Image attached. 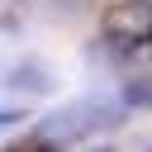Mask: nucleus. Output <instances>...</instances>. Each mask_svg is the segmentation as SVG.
Listing matches in <instances>:
<instances>
[{
	"label": "nucleus",
	"instance_id": "1",
	"mask_svg": "<svg viewBox=\"0 0 152 152\" xmlns=\"http://www.w3.org/2000/svg\"><path fill=\"white\" fill-rule=\"evenodd\" d=\"M114 124H119V104H109V100L95 95V100H76V104L48 114V119H43V138H48V142H57V138H86V133L114 128Z\"/></svg>",
	"mask_w": 152,
	"mask_h": 152
},
{
	"label": "nucleus",
	"instance_id": "3",
	"mask_svg": "<svg viewBox=\"0 0 152 152\" xmlns=\"http://www.w3.org/2000/svg\"><path fill=\"white\" fill-rule=\"evenodd\" d=\"M0 86H14V90H52V71L48 66H14V71H5V81Z\"/></svg>",
	"mask_w": 152,
	"mask_h": 152
},
{
	"label": "nucleus",
	"instance_id": "6",
	"mask_svg": "<svg viewBox=\"0 0 152 152\" xmlns=\"http://www.w3.org/2000/svg\"><path fill=\"white\" fill-rule=\"evenodd\" d=\"M28 152H57V147H52V142H43V147H28Z\"/></svg>",
	"mask_w": 152,
	"mask_h": 152
},
{
	"label": "nucleus",
	"instance_id": "4",
	"mask_svg": "<svg viewBox=\"0 0 152 152\" xmlns=\"http://www.w3.org/2000/svg\"><path fill=\"white\" fill-rule=\"evenodd\" d=\"M124 100H128V104H152V76L128 81V86H124Z\"/></svg>",
	"mask_w": 152,
	"mask_h": 152
},
{
	"label": "nucleus",
	"instance_id": "2",
	"mask_svg": "<svg viewBox=\"0 0 152 152\" xmlns=\"http://www.w3.org/2000/svg\"><path fill=\"white\" fill-rule=\"evenodd\" d=\"M104 38L114 48H142L152 43V5L147 0H119L104 10Z\"/></svg>",
	"mask_w": 152,
	"mask_h": 152
},
{
	"label": "nucleus",
	"instance_id": "5",
	"mask_svg": "<svg viewBox=\"0 0 152 152\" xmlns=\"http://www.w3.org/2000/svg\"><path fill=\"white\" fill-rule=\"evenodd\" d=\"M14 119H24V114H14V109H0V124H14Z\"/></svg>",
	"mask_w": 152,
	"mask_h": 152
}]
</instances>
